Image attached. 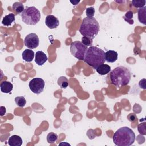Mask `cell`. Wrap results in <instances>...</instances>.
Instances as JSON below:
<instances>
[{"instance_id": "cell-1", "label": "cell", "mask_w": 146, "mask_h": 146, "mask_svg": "<svg viewBox=\"0 0 146 146\" xmlns=\"http://www.w3.org/2000/svg\"><path fill=\"white\" fill-rule=\"evenodd\" d=\"M131 78L130 71L124 66H118L110 72L111 82L117 88L127 85L129 83Z\"/></svg>"}, {"instance_id": "cell-2", "label": "cell", "mask_w": 146, "mask_h": 146, "mask_svg": "<svg viewBox=\"0 0 146 146\" xmlns=\"http://www.w3.org/2000/svg\"><path fill=\"white\" fill-rule=\"evenodd\" d=\"M105 52L101 48L91 46L88 47L86 52L84 61L90 66L96 69L98 66L104 64L105 62Z\"/></svg>"}, {"instance_id": "cell-3", "label": "cell", "mask_w": 146, "mask_h": 146, "mask_svg": "<svg viewBox=\"0 0 146 146\" xmlns=\"http://www.w3.org/2000/svg\"><path fill=\"white\" fill-rule=\"evenodd\" d=\"M135 140L134 132L128 127L118 129L113 136V141L117 146H129Z\"/></svg>"}, {"instance_id": "cell-4", "label": "cell", "mask_w": 146, "mask_h": 146, "mask_svg": "<svg viewBox=\"0 0 146 146\" xmlns=\"http://www.w3.org/2000/svg\"><path fill=\"white\" fill-rule=\"evenodd\" d=\"M99 31V24L94 17H86L79 28L80 33L83 36L93 39Z\"/></svg>"}, {"instance_id": "cell-5", "label": "cell", "mask_w": 146, "mask_h": 146, "mask_svg": "<svg viewBox=\"0 0 146 146\" xmlns=\"http://www.w3.org/2000/svg\"><path fill=\"white\" fill-rule=\"evenodd\" d=\"M22 21L28 25H35L40 19V13L39 10L34 6H26L20 15Z\"/></svg>"}, {"instance_id": "cell-6", "label": "cell", "mask_w": 146, "mask_h": 146, "mask_svg": "<svg viewBox=\"0 0 146 146\" xmlns=\"http://www.w3.org/2000/svg\"><path fill=\"white\" fill-rule=\"evenodd\" d=\"M87 48V47L80 41L73 42L70 45L71 54L75 58L80 60H84Z\"/></svg>"}, {"instance_id": "cell-7", "label": "cell", "mask_w": 146, "mask_h": 146, "mask_svg": "<svg viewBox=\"0 0 146 146\" xmlns=\"http://www.w3.org/2000/svg\"><path fill=\"white\" fill-rule=\"evenodd\" d=\"M45 86L44 80L40 78L32 79L29 84L30 90L34 94H39L43 91Z\"/></svg>"}, {"instance_id": "cell-8", "label": "cell", "mask_w": 146, "mask_h": 146, "mask_svg": "<svg viewBox=\"0 0 146 146\" xmlns=\"http://www.w3.org/2000/svg\"><path fill=\"white\" fill-rule=\"evenodd\" d=\"M25 46L30 49H34L38 47L39 39L38 36L35 33H30L26 35L24 39Z\"/></svg>"}, {"instance_id": "cell-9", "label": "cell", "mask_w": 146, "mask_h": 146, "mask_svg": "<svg viewBox=\"0 0 146 146\" xmlns=\"http://www.w3.org/2000/svg\"><path fill=\"white\" fill-rule=\"evenodd\" d=\"M45 23L48 28L53 29L56 28L59 25V21L54 15H48L46 18Z\"/></svg>"}, {"instance_id": "cell-10", "label": "cell", "mask_w": 146, "mask_h": 146, "mask_svg": "<svg viewBox=\"0 0 146 146\" xmlns=\"http://www.w3.org/2000/svg\"><path fill=\"white\" fill-rule=\"evenodd\" d=\"M48 58L44 52L42 51H38L35 54V62L38 66L43 65L47 60Z\"/></svg>"}, {"instance_id": "cell-11", "label": "cell", "mask_w": 146, "mask_h": 146, "mask_svg": "<svg viewBox=\"0 0 146 146\" xmlns=\"http://www.w3.org/2000/svg\"><path fill=\"white\" fill-rule=\"evenodd\" d=\"M105 60L108 63H113L116 62L118 58V54L113 50H108L105 52Z\"/></svg>"}, {"instance_id": "cell-12", "label": "cell", "mask_w": 146, "mask_h": 146, "mask_svg": "<svg viewBox=\"0 0 146 146\" xmlns=\"http://www.w3.org/2000/svg\"><path fill=\"white\" fill-rule=\"evenodd\" d=\"M8 144L10 146H21L22 144V139L19 136L14 135L9 138Z\"/></svg>"}, {"instance_id": "cell-13", "label": "cell", "mask_w": 146, "mask_h": 146, "mask_svg": "<svg viewBox=\"0 0 146 146\" xmlns=\"http://www.w3.org/2000/svg\"><path fill=\"white\" fill-rule=\"evenodd\" d=\"M22 59L27 62H30L33 60L34 57V52L31 49H26L22 52Z\"/></svg>"}, {"instance_id": "cell-14", "label": "cell", "mask_w": 146, "mask_h": 146, "mask_svg": "<svg viewBox=\"0 0 146 146\" xmlns=\"http://www.w3.org/2000/svg\"><path fill=\"white\" fill-rule=\"evenodd\" d=\"M1 91L3 93H9L10 92L13 88V85L8 81H3L0 85Z\"/></svg>"}, {"instance_id": "cell-15", "label": "cell", "mask_w": 146, "mask_h": 146, "mask_svg": "<svg viewBox=\"0 0 146 146\" xmlns=\"http://www.w3.org/2000/svg\"><path fill=\"white\" fill-rule=\"evenodd\" d=\"M14 21H15V15L13 13H10L3 18L2 21V23L4 26H10L11 25V23Z\"/></svg>"}, {"instance_id": "cell-16", "label": "cell", "mask_w": 146, "mask_h": 146, "mask_svg": "<svg viewBox=\"0 0 146 146\" xmlns=\"http://www.w3.org/2000/svg\"><path fill=\"white\" fill-rule=\"evenodd\" d=\"M96 72L102 75H106L111 71V67L106 64H102L98 67V68L96 69Z\"/></svg>"}, {"instance_id": "cell-17", "label": "cell", "mask_w": 146, "mask_h": 146, "mask_svg": "<svg viewBox=\"0 0 146 146\" xmlns=\"http://www.w3.org/2000/svg\"><path fill=\"white\" fill-rule=\"evenodd\" d=\"M138 19L140 23L146 25V7H143L138 9Z\"/></svg>"}, {"instance_id": "cell-18", "label": "cell", "mask_w": 146, "mask_h": 146, "mask_svg": "<svg viewBox=\"0 0 146 146\" xmlns=\"http://www.w3.org/2000/svg\"><path fill=\"white\" fill-rule=\"evenodd\" d=\"M12 8L16 12L17 14H19V15H21L22 14V13L23 11V10H25L24 6H23V3L21 2H14L13 4Z\"/></svg>"}, {"instance_id": "cell-19", "label": "cell", "mask_w": 146, "mask_h": 146, "mask_svg": "<svg viewBox=\"0 0 146 146\" xmlns=\"http://www.w3.org/2000/svg\"><path fill=\"white\" fill-rule=\"evenodd\" d=\"M58 84L61 88H66L68 86V81L66 77L64 76H60L58 79Z\"/></svg>"}, {"instance_id": "cell-20", "label": "cell", "mask_w": 146, "mask_h": 146, "mask_svg": "<svg viewBox=\"0 0 146 146\" xmlns=\"http://www.w3.org/2000/svg\"><path fill=\"white\" fill-rule=\"evenodd\" d=\"M15 102L16 104L20 107H23L25 106L26 103V100L24 96H17L15 98Z\"/></svg>"}, {"instance_id": "cell-21", "label": "cell", "mask_w": 146, "mask_h": 146, "mask_svg": "<svg viewBox=\"0 0 146 146\" xmlns=\"http://www.w3.org/2000/svg\"><path fill=\"white\" fill-rule=\"evenodd\" d=\"M58 135L56 133L54 132H50L48 133L47 136V140L48 143L53 144L58 140Z\"/></svg>"}, {"instance_id": "cell-22", "label": "cell", "mask_w": 146, "mask_h": 146, "mask_svg": "<svg viewBox=\"0 0 146 146\" xmlns=\"http://www.w3.org/2000/svg\"><path fill=\"white\" fill-rule=\"evenodd\" d=\"M146 1L145 0H133L132 1V5L136 8H141L144 7Z\"/></svg>"}, {"instance_id": "cell-23", "label": "cell", "mask_w": 146, "mask_h": 146, "mask_svg": "<svg viewBox=\"0 0 146 146\" xmlns=\"http://www.w3.org/2000/svg\"><path fill=\"white\" fill-rule=\"evenodd\" d=\"M133 16V12L131 11H129L125 13V14L124 17V18L125 21L128 22L129 24L132 25V24H133V21L132 20Z\"/></svg>"}, {"instance_id": "cell-24", "label": "cell", "mask_w": 146, "mask_h": 146, "mask_svg": "<svg viewBox=\"0 0 146 146\" xmlns=\"http://www.w3.org/2000/svg\"><path fill=\"white\" fill-rule=\"evenodd\" d=\"M81 42L86 47H91L92 46V39L86 36H83L82 38Z\"/></svg>"}, {"instance_id": "cell-25", "label": "cell", "mask_w": 146, "mask_h": 146, "mask_svg": "<svg viewBox=\"0 0 146 146\" xmlns=\"http://www.w3.org/2000/svg\"><path fill=\"white\" fill-rule=\"evenodd\" d=\"M86 14L87 17H94L95 14V9L93 7H90L86 9Z\"/></svg>"}, {"instance_id": "cell-26", "label": "cell", "mask_w": 146, "mask_h": 146, "mask_svg": "<svg viewBox=\"0 0 146 146\" xmlns=\"http://www.w3.org/2000/svg\"><path fill=\"white\" fill-rule=\"evenodd\" d=\"M138 131L139 132V133L141 135H145L146 134V132H145V123H143L141 124H140L138 125Z\"/></svg>"}, {"instance_id": "cell-27", "label": "cell", "mask_w": 146, "mask_h": 146, "mask_svg": "<svg viewBox=\"0 0 146 146\" xmlns=\"http://www.w3.org/2000/svg\"><path fill=\"white\" fill-rule=\"evenodd\" d=\"M139 86L141 87V88H143V89H145V79H141L140 82H139Z\"/></svg>"}, {"instance_id": "cell-28", "label": "cell", "mask_w": 146, "mask_h": 146, "mask_svg": "<svg viewBox=\"0 0 146 146\" xmlns=\"http://www.w3.org/2000/svg\"><path fill=\"white\" fill-rule=\"evenodd\" d=\"M128 119H129V120L133 121L136 119V116L134 113H130L128 116Z\"/></svg>"}, {"instance_id": "cell-29", "label": "cell", "mask_w": 146, "mask_h": 146, "mask_svg": "<svg viewBox=\"0 0 146 146\" xmlns=\"http://www.w3.org/2000/svg\"><path fill=\"white\" fill-rule=\"evenodd\" d=\"M6 113V108L1 106V116H3Z\"/></svg>"}, {"instance_id": "cell-30", "label": "cell", "mask_w": 146, "mask_h": 146, "mask_svg": "<svg viewBox=\"0 0 146 146\" xmlns=\"http://www.w3.org/2000/svg\"><path fill=\"white\" fill-rule=\"evenodd\" d=\"M70 2H71V3H72L73 5H77V4L80 2V1H71Z\"/></svg>"}]
</instances>
